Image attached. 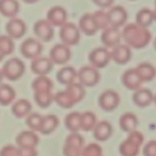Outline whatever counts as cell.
I'll list each match as a JSON object with an SVG mask.
<instances>
[{
    "label": "cell",
    "instance_id": "1",
    "mask_svg": "<svg viewBox=\"0 0 156 156\" xmlns=\"http://www.w3.org/2000/svg\"><path fill=\"white\" fill-rule=\"evenodd\" d=\"M122 37L129 47L143 49L150 43L152 34L146 27H141L136 23H130L123 28Z\"/></svg>",
    "mask_w": 156,
    "mask_h": 156
},
{
    "label": "cell",
    "instance_id": "2",
    "mask_svg": "<svg viewBox=\"0 0 156 156\" xmlns=\"http://www.w3.org/2000/svg\"><path fill=\"white\" fill-rule=\"evenodd\" d=\"M85 87L80 83H73L68 85L66 89L59 91L54 95V101L59 107L69 109L79 103L85 95Z\"/></svg>",
    "mask_w": 156,
    "mask_h": 156
},
{
    "label": "cell",
    "instance_id": "3",
    "mask_svg": "<svg viewBox=\"0 0 156 156\" xmlns=\"http://www.w3.org/2000/svg\"><path fill=\"white\" fill-rule=\"evenodd\" d=\"M144 141L141 133L133 131L128 135L127 138L120 145V153L122 156H137L140 153V147Z\"/></svg>",
    "mask_w": 156,
    "mask_h": 156
},
{
    "label": "cell",
    "instance_id": "4",
    "mask_svg": "<svg viewBox=\"0 0 156 156\" xmlns=\"http://www.w3.org/2000/svg\"><path fill=\"white\" fill-rule=\"evenodd\" d=\"M2 72L4 77L10 81H16L24 75L25 65L24 62L16 57L8 59L3 65Z\"/></svg>",
    "mask_w": 156,
    "mask_h": 156
},
{
    "label": "cell",
    "instance_id": "5",
    "mask_svg": "<svg viewBox=\"0 0 156 156\" xmlns=\"http://www.w3.org/2000/svg\"><path fill=\"white\" fill-rule=\"evenodd\" d=\"M81 30L79 26L74 23L66 22L60 27L59 38L62 44L67 46H74L79 43L81 39Z\"/></svg>",
    "mask_w": 156,
    "mask_h": 156
},
{
    "label": "cell",
    "instance_id": "6",
    "mask_svg": "<svg viewBox=\"0 0 156 156\" xmlns=\"http://www.w3.org/2000/svg\"><path fill=\"white\" fill-rule=\"evenodd\" d=\"M84 139L79 133H71L66 137L63 146L64 156H82Z\"/></svg>",
    "mask_w": 156,
    "mask_h": 156
},
{
    "label": "cell",
    "instance_id": "7",
    "mask_svg": "<svg viewBox=\"0 0 156 156\" xmlns=\"http://www.w3.org/2000/svg\"><path fill=\"white\" fill-rule=\"evenodd\" d=\"M77 78L84 87H94L100 82L101 75L98 69L92 66H85L78 72Z\"/></svg>",
    "mask_w": 156,
    "mask_h": 156
},
{
    "label": "cell",
    "instance_id": "8",
    "mask_svg": "<svg viewBox=\"0 0 156 156\" xmlns=\"http://www.w3.org/2000/svg\"><path fill=\"white\" fill-rule=\"evenodd\" d=\"M88 60L94 68H105L111 62V53L106 47H97L90 52Z\"/></svg>",
    "mask_w": 156,
    "mask_h": 156
},
{
    "label": "cell",
    "instance_id": "9",
    "mask_svg": "<svg viewBox=\"0 0 156 156\" xmlns=\"http://www.w3.org/2000/svg\"><path fill=\"white\" fill-rule=\"evenodd\" d=\"M20 51L22 56L26 59H34L40 57L43 51V46L41 43L34 38H27L21 43L20 46Z\"/></svg>",
    "mask_w": 156,
    "mask_h": 156
},
{
    "label": "cell",
    "instance_id": "10",
    "mask_svg": "<svg viewBox=\"0 0 156 156\" xmlns=\"http://www.w3.org/2000/svg\"><path fill=\"white\" fill-rule=\"evenodd\" d=\"M72 57L69 47L64 44H57L52 47L50 51V59L53 64L65 65Z\"/></svg>",
    "mask_w": 156,
    "mask_h": 156
},
{
    "label": "cell",
    "instance_id": "11",
    "mask_svg": "<svg viewBox=\"0 0 156 156\" xmlns=\"http://www.w3.org/2000/svg\"><path fill=\"white\" fill-rule=\"evenodd\" d=\"M120 102L119 94L114 90H106L100 94L98 105L103 111L111 112L117 109Z\"/></svg>",
    "mask_w": 156,
    "mask_h": 156
},
{
    "label": "cell",
    "instance_id": "12",
    "mask_svg": "<svg viewBox=\"0 0 156 156\" xmlns=\"http://www.w3.org/2000/svg\"><path fill=\"white\" fill-rule=\"evenodd\" d=\"M34 33L41 41L49 42L54 36L53 26L47 19L38 20L34 24Z\"/></svg>",
    "mask_w": 156,
    "mask_h": 156
},
{
    "label": "cell",
    "instance_id": "13",
    "mask_svg": "<svg viewBox=\"0 0 156 156\" xmlns=\"http://www.w3.org/2000/svg\"><path fill=\"white\" fill-rule=\"evenodd\" d=\"M111 27L120 28L126 24L128 18V13L124 7L121 5L113 6L108 12Z\"/></svg>",
    "mask_w": 156,
    "mask_h": 156
},
{
    "label": "cell",
    "instance_id": "14",
    "mask_svg": "<svg viewBox=\"0 0 156 156\" xmlns=\"http://www.w3.org/2000/svg\"><path fill=\"white\" fill-rule=\"evenodd\" d=\"M5 30L8 36L12 39H19L25 34L27 26L25 22L20 18H11L5 24Z\"/></svg>",
    "mask_w": 156,
    "mask_h": 156
},
{
    "label": "cell",
    "instance_id": "15",
    "mask_svg": "<svg viewBox=\"0 0 156 156\" xmlns=\"http://www.w3.org/2000/svg\"><path fill=\"white\" fill-rule=\"evenodd\" d=\"M67 12L59 5L50 8L47 13V20L55 27H62L67 22Z\"/></svg>",
    "mask_w": 156,
    "mask_h": 156
},
{
    "label": "cell",
    "instance_id": "16",
    "mask_svg": "<svg viewBox=\"0 0 156 156\" xmlns=\"http://www.w3.org/2000/svg\"><path fill=\"white\" fill-rule=\"evenodd\" d=\"M122 38V32L118 28L109 27L103 30L101 36V40L106 48H114L120 44Z\"/></svg>",
    "mask_w": 156,
    "mask_h": 156
},
{
    "label": "cell",
    "instance_id": "17",
    "mask_svg": "<svg viewBox=\"0 0 156 156\" xmlns=\"http://www.w3.org/2000/svg\"><path fill=\"white\" fill-rule=\"evenodd\" d=\"M39 137L34 131L24 130L16 137V143L21 149H36L39 143Z\"/></svg>",
    "mask_w": 156,
    "mask_h": 156
},
{
    "label": "cell",
    "instance_id": "18",
    "mask_svg": "<svg viewBox=\"0 0 156 156\" xmlns=\"http://www.w3.org/2000/svg\"><path fill=\"white\" fill-rule=\"evenodd\" d=\"M53 63L50 58L37 57L33 59L30 64V69L38 76H46L53 69Z\"/></svg>",
    "mask_w": 156,
    "mask_h": 156
},
{
    "label": "cell",
    "instance_id": "19",
    "mask_svg": "<svg viewBox=\"0 0 156 156\" xmlns=\"http://www.w3.org/2000/svg\"><path fill=\"white\" fill-rule=\"evenodd\" d=\"M111 53V59L118 65H125L129 62L132 57L130 47L126 44H119L113 48Z\"/></svg>",
    "mask_w": 156,
    "mask_h": 156
},
{
    "label": "cell",
    "instance_id": "20",
    "mask_svg": "<svg viewBox=\"0 0 156 156\" xmlns=\"http://www.w3.org/2000/svg\"><path fill=\"white\" fill-rule=\"evenodd\" d=\"M123 86L130 91H136L141 87L143 81L140 79L136 69H130L125 72L121 78Z\"/></svg>",
    "mask_w": 156,
    "mask_h": 156
},
{
    "label": "cell",
    "instance_id": "21",
    "mask_svg": "<svg viewBox=\"0 0 156 156\" xmlns=\"http://www.w3.org/2000/svg\"><path fill=\"white\" fill-rule=\"evenodd\" d=\"M79 27L82 32L87 36H93L98 30L93 15L85 13L80 18L79 21Z\"/></svg>",
    "mask_w": 156,
    "mask_h": 156
},
{
    "label": "cell",
    "instance_id": "22",
    "mask_svg": "<svg viewBox=\"0 0 156 156\" xmlns=\"http://www.w3.org/2000/svg\"><path fill=\"white\" fill-rule=\"evenodd\" d=\"M154 101V95L148 88H140L134 91L133 101L139 108H146L149 106Z\"/></svg>",
    "mask_w": 156,
    "mask_h": 156
},
{
    "label": "cell",
    "instance_id": "23",
    "mask_svg": "<svg viewBox=\"0 0 156 156\" xmlns=\"http://www.w3.org/2000/svg\"><path fill=\"white\" fill-rule=\"evenodd\" d=\"M93 136L98 141L105 142L111 136L113 133V127L109 122L106 120L98 122L93 129Z\"/></svg>",
    "mask_w": 156,
    "mask_h": 156
},
{
    "label": "cell",
    "instance_id": "24",
    "mask_svg": "<svg viewBox=\"0 0 156 156\" xmlns=\"http://www.w3.org/2000/svg\"><path fill=\"white\" fill-rule=\"evenodd\" d=\"M77 77L78 72L73 66L62 67L56 73V79L58 82L66 86L74 83Z\"/></svg>",
    "mask_w": 156,
    "mask_h": 156
},
{
    "label": "cell",
    "instance_id": "25",
    "mask_svg": "<svg viewBox=\"0 0 156 156\" xmlns=\"http://www.w3.org/2000/svg\"><path fill=\"white\" fill-rule=\"evenodd\" d=\"M119 125L122 130L130 133L136 129L138 126V119L136 116L133 113H125L120 117Z\"/></svg>",
    "mask_w": 156,
    "mask_h": 156
},
{
    "label": "cell",
    "instance_id": "26",
    "mask_svg": "<svg viewBox=\"0 0 156 156\" xmlns=\"http://www.w3.org/2000/svg\"><path fill=\"white\" fill-rule=\"evenodd\" d=\"M31 104L26 99H19L12 106V113L18 118L27 117L29 114H31Z\"/></svg>",
    "mask_w": 156,
    "mask_h": 156
},
{
    "label": "cell",
    "instance_id": "27",
    "mask_svg": "<svg viewBox=\"0 0 156 156\" xmlns=\"http://www.w3.org/2000/svg\"><path fill=\"white\" fill-rule=\"evenodd\" d=\"M17 0H0V13L5 17L13 18L19 12Z\"/></svg>",
    "mask_w": 156,
    "mask_h": 156
},
{
    "label": "cell",
    "instance_id": "28",
    "mask_svg": "<svg viewBox=\"0 0 156 156\" xmlns=\"http://www.w3.org/2000/svg\"><path fill=\"white\" fill-rule=\"evenodd\" d=\"M135 69L143 82H150L156 76V69L149 62H142Z\"/></svg>",
    "mask_w": 156,
    "mask_h": 156
},
{
    "label": "cell",
    "instance_id": "29",
    "mask_svg": "<svg viewBox=\"0 0 156 156\" xmlns=\"http://www.w3.org/2000/svg\"><path fill=\"white\" fill-rule=\"evenodd\" d=\"M59 119L56 116L53 114L43 116L42 123H41V129L39 132L43 135H49L51 134L53 131L56 130L59 125Z\"/></svg>",
    "mask_w": 156,
    "mask_h": 156
},
{
    "label": "cell",
    "instance_id": "30",
    "mask_svg": "<svg viewBox=\"0 0 156 156\" xmlns=\"http://www.w3.org/2000/svg\"><path fill=\"white\" fill-rule=\"evenodd\" d=\"M153 21V11L148 8H143L140 9L136 15V23L143 27L147 28L152 24Z\"/></svg>",
    "mask_w": 156,
    "mask_h": 156
},
{
    "label": "cell",
    "instance_id": "31",
    "mask_svg": "<svg viewBox=\"0 0 156 156\" xmlns=\"http://www.w3.org/2000/svg\"><path fill=\"white\" fill-rule=\"evenodd\" d=\"M66 128L71 133H78L81 129V113H69L64 120Z\"/></svg>",
    "mask_w": 156,
    "mask_h": 156
},
{
    "label": "cell",
    "instance_id": "32",
    "mask_svg": "<svg viewBox=\"0 0 156 156\" xmlns=\"http://www.w3.org/2000/svg\"><path fill=\"white\" fill-rule=\"evenodd\" d=\"M98 123L97 117L94 113L86 111L81 114V129L85 132L92 131Z\"/></svg>",
    "mask_w": 156,
    "mask_h": 156
},
{
    "label": "cell",
    "instance_id": "33",
    "mask_svg": "<svg viewBox=\"0 0 156 156\" xmlns=\"http://www.w3.org/2000/svg\"><path fill=\"white\" fill-rule=\"evenodd\" d=\"M32 88L34 92L40 91H52L53 83L51 79L47 76H38L32 82Z\"/></svg>",
    "mask_w": 156,
    "mask_h": 156
},
{
    "label": "cell",
    "instance_id": "34",
    "mask_svg": "<svg viewBox=\"0 0 156 156\" xmlns=\"http://www.w3.org/2000/svg\"><path fill=\"white\" fill-rule=\"evenodd\" d=\"M15 91L12 86L8 84L0 85V105H9L15 98Z\"/></svg>",
    "mask_w": 156,
    "mask_h": 156
},
{
    "label": "cell",
    "instance_id": "35",
    "mask_svg": "<svg viewBox=\"0 0 156 156\" xmlns=\"http://www.w3.org/2000/svg\"><path fill=\"white\" fill-rule=\"evenodd\" d=\"M34 101L41 108H47L54 101V94L52 91H40L34 92Z\"/></svg>",
    "mask_w": 156,
    "mask_h": 156
},
{
    "label": "cell",
    "instance_id": "36",
    "mask_svg": "<svg viewBox=\"0 0 156 156\" xmlns=\"http://www.w3.org/2000/svg\"><path fill=\"white\" fill-rule=\"evenodd\" d=\"M92 15L98 30H104L105 29L108 28L109 27H111L109 18H108V15L107 12H105L102 10H98L94 12Z\"/></svg>",
    "mask_w": 156,
    "mask_h": 156
},
{
    "label": "cell",
    "instance_id": "37",
    "mask_svg": "<svg viewBox=\"0 0 156 156\" xmlns=\"http://www.w3.org/2000/svg\"><path fill=\"white\" fill-rule=\"evenodd\" d=\"M43 116H41V114H37V113H32L27 117L26 124L30 129H32V131L39 132Z\"/></svg>",
    "mask_w": 156,
    "mask_h": 156
},
{
    "label": "cell",
    "instance_id": "38",
    "mask_svg": "<svg viewBox=\"0 0 156 156\" xmlns=\"http://www.w3.org/2000/svg\"><path fill=\"white\" fill-rule=\"evenodd\" d=\"M14 47L12 38L6 35H0V50L4 56L11 54L13 52Z\"/></svg>",
    "mask_w": 156,
    "mask_h": 156
},
{
    "label": "cell",
    "instance_id": "39",
    "mask_svg": "<svg viewBox=\"0 0 156 156\" xmlns=\"http://www.w3.org/2000/svg\"><path fill=\"white\" fill-rule=\"evenodd\" d=\"M82 156H103V151L99 145L91 143L84 147Z\"/></svg>",
    "mask_w": 156,
    "mask_h": 156
},
{
    "label": "cell",
    "instance_id": "40",
    "mask_svg": "<svg viewBox=\"0 0 156 156\" xmlns=\"http://www.w3.org/2000/svg\"><path fill=\"white\" fill-rule=\"evenodd\" d=\"M0 156H18V147L6 145L0 149Z\"/></svg>",
    "mask_w": 156,
    "mask_h": 156
},
{
    "label": "cell",
    "instance_id": "41",
    "mask_svg": "<svg viewBox=\"0 0 156 156\" xmlns=\"http://www.w3.org/2000/svg\"><path fill=\"white\" fill-rule=\"evenodd\" d=\"M144 156H156V140L149 142L143 149Z\"/></svg>",
    "mask_w": 156,
    "mask_h": 156
},
{
    "label": "cell",
    "instance_id": "42",
    "mask_svg": "<svg viewBox=\"0 0 156 156\" xmlns=\"http://www.w3.org/2000/svg\"><path fill=\"white\" fill-rule=\"evenodd\" d=\"M18 156H37V151L36 149L18 148Z\"/></svg>",
    "mask_w": 156,
    "mask_h": 156
},
{
    "label": "cell",
    "instance_id": "43",
    "mask_svg": "<svg viewBox=\"0 0 156 156\" xmlns=\"http://www.w3.org/2000/svg\"><path fill=\"white\" fill-rule=\"evenodd\" d=\"M92 2L98 7L105 9V8L111 7L114 3V0H92Z\"/></svg>",
    "mask_w": 156,
    "mask_h": 156
},
{
    "label": "cell",
    "instance_id": "44",
    "mask_svg": "<svg viewBox=\"0 0 156 156\" xmlns=\"http://www.w3.org/2000/svg\"><path fill=\"white\" fill-rule=\"evenodd\" d=\"M22 1H24L25 3H27V4H33V3L37 2L39 0H22Z\"/></svg>",
    "mask_w": 156,
    "mask_h": 156
},
{
    "label": "cell",
    "instance_id": "45",
    "mask_svg": "<svg viewBox=\"0 0 156 156\" xmlns=\"http://www.w3.org/2000/svg\"><path fill=\"white\" fill-rule=\"evenodd\" d=\"M3 77H4V76H3L2 72L1 70H0V85H1V84H2V82Z\"/></svg>",
    "mask_w": 156,
    "mask_h": 156
},
{
    "label": "cell",
    "instance_id": "46",
    "mask_svg": "<svg viewBox=\"0 0 156 156\" xmlns=\"http://www.w3.org/2000/svg\"><path fill=\"white\" fill-rule=\"evenodd\" d=\"M4 54H3L2 53V52L1 51V50H0V61L1 60H2V59L3 58H4Z\"/></svg>",
    "mask_w": 156,
    "mask_h": 156
},
{
    "label": "cell",
    "instance_id": "47",
    "mask_svg": "<svg viewBox=\"0 0 156 156\" xmlns=\"http://www.w3.org/2000/svg\"><path fill=\"white\" fill-rule=\"evenodd\" d=\"M153 16H154V21H156V8L155 10L153 11Z\"/></svg>",
    "mask_w": 156,
    "mask_h": 156
},
{
    "label": "cell",
    "instance_id": "48",
    "mask_svg": "<svg viewBox=\"0 0 156 156\" xmlns=\"http://www.w3.org/2000/svg\"><path fill=\"white\" fill-rule=\"evenodd\" d=\"M153 102L155 104V105H156V94H155V96H154V101H153Z\"/></svg>",
    "mask_w": 156,
    "mask_h": 156
},
{
    "label": "cell",
    "instance_id": "49",
    "mask_svg": "<svg viewBox=\"0 0 156 156\" xmlns=\"http://www.w3.org/2000/svg\"><path fill=\"white\" fill-rule=\"evenodd\" d=\"M154 47H155V49L156 50V39H155V42H154Z\"/></svg>",
    "mask_w": 156,
    "mask_h": 156
},
{
    "label": "cell",
    "instance_id": "50",
    "mask_svg": "<svg viewBox=\"0 0 156 156\" xmlns=\"http://www.w3.org/2000/svg\"><path fill=\"white\" fill-rule=\"evenodd\" d=\"M155 8H156V0H155Z\"/></svg>",
    "mask_w": 156,
    "mask_h": 156
},
{
    "label": "cell",
    "instance_id": "51",
    "mask_svg": "<svg viewBox=\"0 0 156 156\" xmlns=\"http://www.w3.org/2000/svg\"><path fill=\"white\" fill-rule=\"evenodd\" d=\"M132 1H133V0H132Z\"/></svg>",
    "mask_w": 156,
    "mask_h": 156
}]
</instances>
